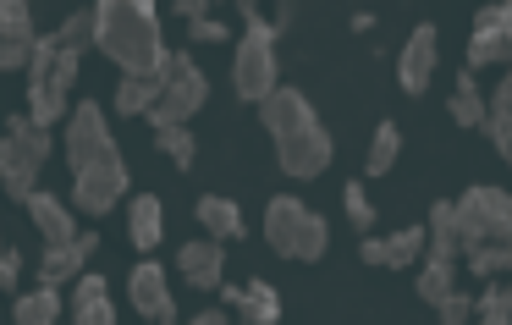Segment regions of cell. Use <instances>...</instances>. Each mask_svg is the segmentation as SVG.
I'll list each match as a JSON object with an SVG mask.
<instances>
[{
    "mask_svg": "<svg viewBox=\"0 0 512 325\" xmlns=\"http://www.w3.org/2000/svg\"><path fill=\"white\" fill-rule=\"evenodd\" d=\"M463 67H512V0L479 6L474 12V34H468V61Z\"/></svg>",
    "mask_w": 512,
    "mask_h": 325,
    "instance_id": "30bf717a",
    "label": "cell"
},
{
    "mask_svg": "<svg viewBox=\"0 0 512 325\" xmlns=\"http://www.w3.org/2000/svg\"><path fill=\"white\" fill-rule=\"evenodd\" d=\"M265 243L276 248L281 259H298V265H320L325 248H331V226H325L320 210H309L292 193H276L265 204Z\"/></svg>",
    "mask_w": 512,
    "mask_h": 325,
    "instance_id": "5b68a950",
    "label": "cell"
},
{
    "mask_svg": "<svg viewBox=\"0 0 512 325\" xmlns=\"http://www.w3.org/2000/svg\"><path fill=\"white\" fill-rule=\"evenodd\" d=\"M17 281H23V248H0V287L17 292Z\"/></svg>",
    "mask_w": 512,
    "mask_h": 325,
    "instance_id": "d590c367",
    "label": "cell"
},
{
    "mask_svg": "<svg viewBox=\"0 0 512 325\" xmlns=\"http://www.w3.org/2000/svg\"><path fill=\"white\" fill-rule=\"evenodd\" d=\"M215 6H221V0H215Z\"/></svg>",
    "mask_w": 512,
    "mask_h": 325,
    "instance_id": "60d3db41",
    "label": "cell"
},
{
    "mask_svg": "<svg viewBox=\"0 0 512 325\" xmlns=\"http://www.w3.org/2000/svg\"><path fill=\"white\" fill-rule=\"evenodd\" d=\"M413 287H419V298L430 303H441L446 292L457 287V259H446V254H430V248H424V265H419V276H413Z\"/></svg>",
    "mask_w": 512,
    "mask_h": 325,
    "instance_id": "4316f807",
    "label": "cell"
},
{
    "mask_svg": "<svg viewBox=\"0 0 512 325\" xmlns=\"http://www.w3.org/2000/svg\"><path fill=\"white\" fill-rule=\"evenodd\" d=\"M342 210H347V221H353L358 232H375V199H369L364 177L347 182V188H342Z\"/></svg>",
    "mask_w": 512,
    "mask_h": 325,
    "instance_id": "1f68e13d",
    "label": "cell"
},
{
    "mask_svg": "<svg viewBox=\"0 0 512 325\" xmlns=\"http://www.w3.org/2000/svg\"><path fill=\"white\" fill-rule=\"evenodd\" d=\"M375 28V12H353V34H369Z\"/></svg>",
    "mask_w": 512,
    "mask_h": 325,
    "instance_id": "ab89813d",
    "label": "cell"
},
{
    "mask_svg": "<svg viewBox=\"0 0 512 325\" xmlns=\"http://www.w3.org/2000/svg\"><path fill=\"white\" fill-rule=\"evenodd\" d=\"M193 221L204 226L210 237H221V243H243L248 226H243V210H237L226 193H204L199 204H193Z\"/></svg>",
    "mask_w": 512,
    "mask_h": 325,
    "instance_id": "ffe728a7",
    "label": "cell"
},
{
    "mask_svg": "<svg viewBox=\"0 0 512 325\" xmlns=\"http://www.w3.org/2000/svg\"><path fill=\"white\" fill-rule=\"evenodd\" d=\"M155 149L171 160L177 171H193V160H199V138H193V127L188 122H166V127H155Z\"/></svg>",
    "mask_w": 512,
    "mask_h": 325,
    "instance_id": "83f0119b",
    "label": "cell"
},
{
    "mask_svg": "<svg viewBox=\"0 0 512 325\" xmlns=\"http://www.w3.org/2000/svg\"><path fill=\"white\" fill-rule=\"evenodd\" d=\"M485 133H490V149L512 166V67L501 72L496 94H490V116H485Z\"/></svg>",
    "mask_w": 512,
    "mask_h": 325,
    "instance_id": "603a6c76",
    "label": "cell"
},
{
    "mask_svg": "<svg viewBox=\"0 0 512 325\" xmlns=\"http://www.w3.org/2000/svg\"><path fill=\"white\" fill-rule=\"evenodd\" d=\"M171 6H177V17H188V23H193V17H210L215 0H171Z\"/></svg>",
    "mask_w": 512,
    "mask_h": 325,
    "instance_id": "8d00e7d4",
    "label": "cell"
},
{
    "mask_svg": "<svg viewBox=\"0 0 512 325\" xmlns=\"http://www.w3.org/2000/svg\"><path fill=\"white\" fill-rule=\"evenodd\" d=\"M424 248H430V226H402V232L391 237H375L364 232V243H358V259L364 265H380V270H413L424 259Z\"/></svg>",
    "mask_w": 512,
    "mask_h": 325,
    "instance_id": "7c38bea8",
    "label": "cell"
},
{
    "mask_svg": "<svg viewBox=\"0 0 512 325\" xmlns=\"http://www.w3.org/2000/svg\"><path fill=\"white\" fill-rule=\"evenodd\" d=\"M397 155H402V127L397 122H380L375 127V138H369V160H364V182H375V177H386L391 166H397Z\"/></svg>",
    "mask_w": 512,
    "mask_h": 325,
    "instance_id": "f1b7e54d",
    "label": "cell"
},
{
    "mask_svg": "<svg viewBox=\"0 0 512 325\" xmlns=\"http://www.w3.org/2000/svg\"><path fill=\"white\" fill-rule=\"evenodd\" d=\"M435 61H441V34H435V23H419L408 34V45H402L397 56V83L402 94H424L435 78Z\"/></svg>",
    "mask_w": 512,
    "mask_h": 325,
    "instance_id": "9a60e30c",
    "label": "cell"
},
{
    "mask_svg": "<svg viewBox=\"0 0 512 325\" xmlns=\"http://www.w3.org/2000/svg\"><path fill=\"white\" fill-rule=\"evenodd\" d=\"M259 122H265L270 144H276V166L287 171L292 182H314L331 171L336 160V138L325 133V122L314 116L309 94L292 89V83H276L265 105H259Z\"/></svg>",
    "mask_w": 512,
    "mask_h": 325,
    "instance_id": "6da1fadb",
    "label": "cell"
},
{
    "mask_svg": "<svg viewBox=\"0 0 512 325\" xmlns=\"http://www.w3.org/2000/svg\"><path fill=\"white\" fill-rule=\"evenodd\" d=\"M474 320H485V325H512V287H507V281L490 276V287L474 298Z\"/></svg>",
    "mask_w": 512,
    "mask_h": 325,
    "instance_id": "4dcf8cb0",
    "label": "cell"
},
{
    "mask_svg": "<svg viewBox=\"0 0 512 325\" xmlns=\"http://www.w3.org/2000/svg\"><path fill=\"white\" fill-rule=\"evenodd\" d=\"M127 237H133V248H144V254H155V248L166 243V204H160V193H138V199L127 204Z\"/></svg>",
    "mask_w": 512,
    "mask_h": 325,
    "instance_id": "d6986e66",
    "label": "cell"
},
{
    "mask_svg": "<svg viewBox=\"0 0 512 325\" xmlns=\"http://www.w3.org/2000/svg\"><path fill=\"white\" fill-rule=\"evenodd\" d=\"M243 17V34H237L232 50V89L243 105H265L276 94V45H281V28L270 23L265 12H237Z\"/></svg>",
    "mask_w": 512,
    "mask_h": 325,
    "instance_id": "277c9868",
    "label": "cell"
},
{
    "mask_svg": "<svg viewBox=\"0 0 512 325\" xmlns=\"http://www.w3.org/2000/svg\"><path fill=\"white\" fill-rule=\"evenodd\" d=\"M292 17H298V0H276V17H270V23H276L281 34L292 28Z\"/></svg>",
    "mask_w": 512,
    "mask_h": 325,
    "instance_id": "74e56055",
    "label": "cell"
},
{
    "mask_svg": "<svg viewBox=\"0 0 512 325\" xmlns=\"http://www.w3.org/2000/svg\"><path fill=\"white\" fill-rule=\"evenodd\" d=\"M424 226H430V254L463 259V226H457V199H441V204H430V215H424Z\"/></svg>",
    "mask_w": 512,
    "mask_h": 325,
    "instance_id": "d4e9b609",
    "label": "cell"
},
{
    "mask_svg": "<svg viewBox=\"0 0 512 325\" xmlns=\"http://www.w3.org/2000/svg\"><path fill=\"white\" fill-rule=\"evenodd\" d=\"M204 100H210V78H204V67L188 56V50H177V56H171L166 94H160V105L149 111V127L188 122V116H199V111H204Z\"/></svg>",
    "mask_w": 512,
    "mask_h": 325,
    "instance_id": "ba28073f",
    "label": "cell"
},
{
    "mask_svg": "<svg viewBox=\"0 0 512 325\" xmlns=\"http://www.w3.org/2000/svg\"><path fill=\"white\" fill-rule=\"evenodd\" d=\"M45 160H50V127H39L28 111H17L6 122V138H0V182H6V199L28 204Z\"/></svg>",
    "mask_w": 512,
    "mask_h": 325,
    "instance_id": "8992f818",
    "label": "cell"
},
{
    "mask_svg": "<svg viewBox=\"0 0 512 325\" xmlns=\"http://www.w3.org/2000/svg\"><path fill=\"white\" fill-rule=\"evenodd\" d=\"M446 116H452L457 127H485L490 105H485V94H479V83H474V67H463V72H457L452 100H446Z\"/></svg>",
    "mask_w": 512,
    "mask_h": 325,
    "instance_id": "cb8c5ba5",
    "label": "cell"
},
{
    "mask_svg": "<svg viewBox=\"0 0 512 325\" xmlns=\"http://www.w3.org/2000/svg\"><path fill=\"white\" fill-rule=\"evenodd\" d=\"M28 215H34V226H39V237L45 243H72L78 237V221H72V204H61L56 193H28Z\"/></svg>",
    "mask_w": 512,
    "mask_h": 325,
    "instance_id": "7402d4cb",
    "label": "cell"
},
{
    "mask_svg": "<svg viewBox=\"0 0 512 325\" xmlns=\"http://www.w3.org/2000/svg\"><path fill=\"white\" fill-rule=\"evenodd\" d=\"M94 248H100V232H78L72 243H45V254H39V281H50V287L72 281L94 259Z\"/></svg>",
    "mask_w": 512,
    "mask_h": 325,
    "instance_id": "2e32d148",
    "label": "cell"
},
{
    "mask_svg": "<svg viewBox=\"0 0 512 325\" xmlns=\"http://www.w3.org/2000/svg\"><path fill=\"white\" fill-rule=\"evenodd\" d=\"M457 226H463V254L479 243H512V193L468 188L457 199Z\"/></svg>",
    "mask_w": 512,
    "mask_h": 325,
    "instance_id": "52a82bcc",
    "label": "cell"
},
{
    "mask_svg": "<svg viewBox=\"0 0 512 325\" xmlns=\"http://www.w3.org/2000/svg\"><path fill=\"white\" fill-rule=\"evenodd\" d=\"M61 314H67V303H61V287H50V281H39L34 292H17V303H12L17 325H50Z\"/></svg>",
    "mask_w": 512,
    "mask_h": 325,
    "instance_id": "484cf974",
    "label": "cell"
},
{
    "mask_svg": "<svg viewBox=\"0 0 512 325\" xmlns=\"http://www.w3.org/2000/svg\"><path fill=\"white\" fill-rule=\"evenodd\" d=\"M83 50L67 45L61 34H39L34 67H28V116L39 127H56L72 116V83H78Z\"/></svg>",
    "mask_w": 512,
    "mask_h": 325,
    "instance_id": "3957f363",
    "label": "cell"
},
{
    "mask_svg": "<svg viewBox=\"0 0 512 325\" xmlns=\"http://www.w3.org/2000/svg\"><path fill=\"white\" fill-rule=\"evenodd\" d=\"M177 270H182V281H188L193 292H221L226 287V248H221V237H193V243H182L177 248Z\"/></svg>",
    "mask_w": 512,
    "mask_h": 325,
    "instance_id": "5bb4252c",
    "label": "cell"
},
{
    "mask_svg": "<svg viewBox=\"0 0 512 325\" xmlns=\"http://www.w3.org/2000/svg\"><path fill=\"white\" fill-rule=\"evenodd\" d=\"M127 298H133V309L144 314V320H155V325L182 320L177 298H171V281H166V270H160L155 259H138L133 265V276H127Z\"/></svg>",
    "mask_w": 512,
    "mask_h": 325,
    "instance_id": "4fadbf2b",
    "label": "cell"
},
{
    "mask_svg": "<svg viewBox=\"0 0 512 325\" xmlns=\"http://www.w3.org/2000/svg\"><path fill=\"white\" fill-rule=\"evenodd\" d=\"M34 6L28 0H0V45H34Z\"/></svg>",
    "mask_w": 512,
    "mask_h": 325,
    "instance_id": "f546056e",
    "label": "cell"
},
{
    "mask_svg": "<svg viewBox=\"0 0 512 325\" xmlns=\"http://www.w3.org/2000/svg\"><path fill=\"white\" fill-rule=\"evenodd\" d=\"M94 50L122 72H166L177 56L160 34L155 0H94Z\"/></svg>",
    "mask_w": 512,
    "mask_h": 325,
    "instance_id": "7a4b0ae2",
    "label": "cell"
},
{
    "mask_svg": "<svg viewBox=\"0 0 512 325\" xmlns=\"http://www.w3.org/2000/svg\"><path fill=\"white\" fill-rule=\"evenodd\" d=\"M435 314H441L446 325H463L468 314H474V298H468V292H457V287H452V292H446L441 303H435Z\"/></svg>",
    "mask_w": 512,
    "mask_h": 325,
    "instance_id": "836d02e7",
    "label": "cell"
},
{
    "mask_svg": "<svg viewBox=\"0 0 512 325\" xmlns=\"http://www.w3.org/2000/svg\"><path fill=\"white\" fill-rule=\"evenodd\" d=\"M166 72H122V83H116V116H149L160 105V94H166Z\"/></svg>",
    "mask_w": 512,
    "mask_h": 325,
    "instance_id": "ac0fdd59",
    "label": "cell"
},
{
    "mask_svg": "<svg viewBox=\"0 0 512 325\" xmlns=\"http://www.w3.org/2000/svg\"><path fill=\"white\" fill-rule=\"evenodd\" d=\"M226 309L248 325H276L281 320V292L270 281H248V287H221Z\"/></svg>",
    "mask_w": 512,
    "mask_h": 325,
    "instance_id": "e0dca14e",
    "label": "cell"
},
{
    "mask_svg": "<svg viewBox=\"0 0 512 325\" xmlns=\"http://www.w3.org/2000/svg\"><path fill=\"white\" fill-rule=\"evenodd\" d=\"M188 39H193V45H226L232 34H226V23H215V17H193Z\"/></svg>",
    "mask_w": 512,
    "mask_h": 325,
    "instance_id": "e575fe53",
    "label": "cell"
},
{
    "mask_svg": "<svg viewBox=\"0 0 512 325\" xmlns=\"http://www.w3.org/2000/svg\"><path fill=\"white\" fill-rule=\"evenodd\" d=\"M188 320H193V325H226L232 314H221V309H204V314H188Z\"/></svg>",
    "mask_w": 512,
    "mask_h": 325,
    "instance_id": "f35d334b",
    "label": "cell"
},
{
    "mask_svg": "<svg viewBox=\"0 0 512 325\" xmlns=\"http://www.w3.org/2000/svg\"><path fill=\"white\" fill-rule=\"evenodd\" d=\"M56 34H61V39H67V45H78V50H89V45H94V6H89V12H72V17H67V23H61V28H56Z\"/></svg>",
    "mask_w": 512,
    "mask_h": 325,
    "instance_id": "d6a6232c",
    "label": "cell"
},
{
    "mask_svg": "<svg viewBox=\"0 0 512 325\" xmlns=\"http://www.w3.org/2000/svg\"><path fill=\"white\" fill-rule=\"evenodd\" d=\"M127 160L122 155H111V160H100V166H83V171H72V204H78L83 215H111L116 204L127 199Z\"/></svg>",
    "mask_w": 512,
    "mask_h": 325,
    "instance_id": "8fae6325",
    "label": "cell"
},
{
    "mask_svg": "<svg viewBox=\"0 0 512 325\" xmlns=\"http://www.w3.org/2000/svg\"><path fill=\"white\" fill-rule=\"evenodd\" d=\"M61 144H67V166H72V171H83V166H100V160L122 155V149H116V138H111V122H105V105H100V100H83V105H72V116H67V133H61Z\"/></svg>",
    "mask_w": 512,
    "mask_h": 325,
    "instance_id": "9c48e42d",
    "label": "cell"
},
{
    "mask_svg": "<svg viewBox=\"0 0 512 325\" xmlns=\"http://www.w3.org/2000/svg\"><path fill=\"white\" fill-rule=\"evenodd\" d=\"M72 320L78 325H111L116 320V303H111L105 276H94V270L78 276V287H72Z\"/></svg>",
    "mask_w": 512,
    "mask_h": 325,
    "instance_id": "44dd1931",
    "label": "cell"
}]
</instances>
